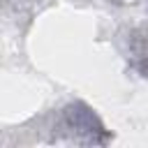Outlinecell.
Returning <instances> with one entry per match:
<instances>
[]
</instances>
